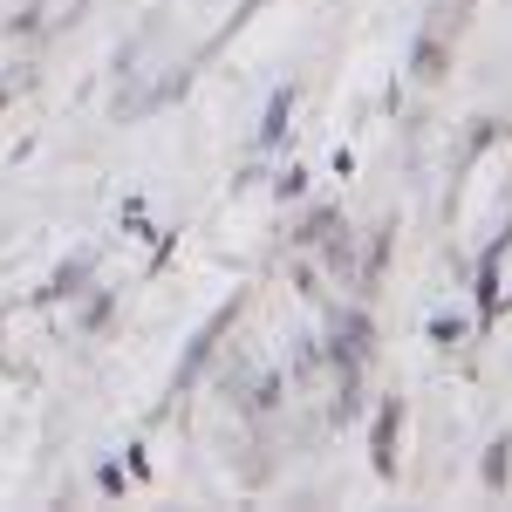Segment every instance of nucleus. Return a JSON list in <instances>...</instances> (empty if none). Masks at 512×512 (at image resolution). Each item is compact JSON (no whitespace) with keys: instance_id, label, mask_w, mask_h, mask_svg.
<instances>
[{"instance_id":"1","label":"nucleus","mask_w":512,"mask_h":512,"mask_svg":"<svg viewBox=\"0 0 512 512\" xmlns=\"http://www.w3.org/2000/svg\"><path fill=\"white\" fill-rule=\"evenodd\" d=\"M485 472H492V478L512 472V444H492V465H485Z\"/></svg>"}]
</instances>
